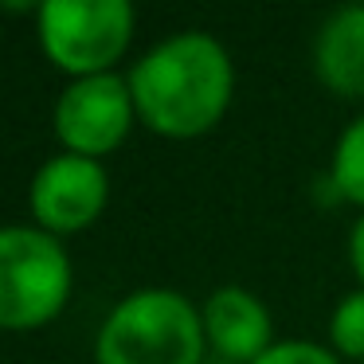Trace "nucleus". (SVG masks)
Here are the masks:
<instances>
[{
    "label": "nucleus",
    "mask_w": 364,
    "mask_h": 364,
    "mask_svg": "<svg viewBox=\"0 0 364 364\" xmlns=\"http://www.w3.org/2000/svg\"><path fill=\"white\" fill-rule=\"evenodd\" d=\"M129 0H43L36 4L40 48L71 79L114 71L134 40Z\"/></svg>",
    "instance_id": "nucleus-4"
},
{
    "label": "nucleus",
    "mask_w": 364,
    "mask_h": 364,
    "mask_svg": "<svg viewBox=\"0 0 364 364\" xmlns=\"http://www.w3.org/2000/svg\"><path fill=\"white\" fill-rule=\"evenodd\" d=\"M348 262H353L356 278H360V286H364V212H360V220L353 223V231H348Z\"/></svg>",
    "instance_id": "nucleus-12"
},
{
    "label": "nucleus",
    "mask_w": 364,
    "mask_h": 364,
    "mask_svg": "<svg viewBox=\"0 0 364 364\" xmlns=\"http://www.w3.org/2000/svg\"><path fill=\"white\" fill-rule=\"evenodd\" d=\"M314 71L333 95L364 98V4H345L325 16L314 36Z\"/></svg>",
    "instance_id": "nucleus-8"
},
{
    "label": "nucleus",
    "mask_w": 364,
    "mask_h": 364,
    "mask_svg": "<svg viewBox=\"0 0 364 364\" xmlns=\"http://www.w3.org/2000/svg\"><path fill=\"white\" fill-rule=\"evenodd\" d=\"M137 118L161 137H200L228 114L235 63L212 32H173L126 75Z\"/></svg>",
    "instance_id": "nucleus-1"
},
{
    "label": "nucleus",
    "mask_w": 364,
    "mask_h": 364,
    "mask_svg": "<svg viewBox=\"0 0 364 364\" xmlns=\"http://www.w3.org/2000/svg\"><path fill=\"white\" fill-rule=\"evenodd\" d=\"M75 267L59 235L36 223L0 228V329H36L59 317Z\"/></svg>",
    "instance_id": "nucleus-3"
},
{
    "label": "nucleus",
    "mask_w": 364,
    "mask_h": 364,
    "mask_svg": "<svg viewBox=\"0 0 364 364\" xmlns=\"http://www.w3.org/2000/svg\"><path fill=\"white\" fill-rule=\"evenodd\" d=\"M329 341H333V353L337 356H353L356 364H364V286L348 290L333 306Z\"/></svg>",
    "instance_id": "nucleus-10"
},
{
    "label": "nucleus",
    "mask_w": 364,
    "mask_h": 364,
    "mask_svg": "<svg viewBox=\"0 0 364 364\" xmlns=\"http://www.w3.org/2000/svg\"><path fill=\"white\" fill-rule=\"evenodd\" d=\"M134 118V90H129V79H122L118 71L71 79L55 98V134L63 149L95 161H102L126 141Z\"/></svg>",
    "instance_id": "nucleus-5"
},
{
    "label": "nucleus",
    "mask_w": 364,
    "mask_h": 364,
    "mask_svg": "<svg viewBox=\"0 0 364 364\" xmlns=\"http://www.w3.org/2000/svg\"><path fill=\"white\" fill-rule=\"evenodd\" d=\"M329 188H337L341 200L364 208V114H356L333 145Z\"/></svg>",
    "instance_id": "nucleus-9"
},
{
    "label": "nucleus",
    "mask_w": 364,
    "mask_h": 364,
    "mask_svg": "<svg viewBox=\"0 0 364 364\" xmlns=\"http://www.w3.org/2000/svg\"><path fill=\"white\" fill-rule=\"evenodd\" d=\"M200 317H204L208 348H215L231 364H255L274 345V321H270L267 301L247 286L228 282L212 290Z\"/></svg>",
    "instance_id": "nucleus-7"
},
{
    "label": "nucleus",
    "mask_w": 364,
    "mask_h": 364,
    "mask_svg": "<svg viewBox=\"0 0 364 364\" xmlns=\"http://www.w3.org/2000/svg\"><path fill=\"white\" fill-rule=\"evenodd\" d=\"M255 364H341V356L333 348L317 345V341L298 337V341H274Z\"/></svg>",
    "instance_id": "nucleus-11"
},
{
    "label": "nucleus",
    "mask_w": 364,
    "mask_h": 364,
    "mask_svg": "<svg viewBox=\"0 0 364 364\" xmlns=\"http://www.w3.org/2000/svg\"><path fill=\"white\" fill-rule=\"evenodd\" d=\"M204 317L184 294L149 286L106 314L95 337V364H200Z\"/></svg>",
    "instance_id": "nucleus-2"
},
{
    "label": "nucleus",
    "mask_w": 364,
    "mask_h": 364,
    "mask_svg": "<svg viewBox=\"0 0 364 364\" xmlns=\"http://www.w3.org/2000/svg\"><path fill=\"white\" fill-rule=\"evenodd\" d=\"M110 200V173L102 161L82 153H55L36 168L28 184V208L36 228L51 235L87 231Z\"/></svg>",
    "instance_id": "nucleus-6"
}]
</instances>
